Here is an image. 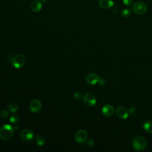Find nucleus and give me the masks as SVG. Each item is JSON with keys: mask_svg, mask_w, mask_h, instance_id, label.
I'll use <instances>...</instances> for the list:
<instances>
[{"mask_svg": "<svg viewBox=\"0 0 152 152\" xmlns=\"http://www.w3.org/2000/svg\"><path fill=\"white\" fill-rule=\"evenodd\" d=\"M41 107L42 103L37 99L33 100L30 103V110H31V112L33 113L39 112L41 109Z\"/></svg>", "mask_w": 152, "mask_h": 152, "instance_id": "obj_10", "label": "nucleus"}, {"mask_svg": "<svg viewBox=\"0 0 152 152\" xmlns=\"http://www.w3.org/2000/svg\"><path fill=\"white\" fill-rule=\"evenodd\" d=\"M47 0H40V2L42 3H45Z\"/></svg>", "mask_w": 152, "mask_h": 152, "instance_id": "obj_26", "label": "nucleus"}, {"mask_svg": "<svg viewBox=\"0 0 152 152\" xmlns=\"http://www.w3.org/2000/svg\"><path fill=\"white\" fill-rule=\"evenodd\" d=\"M14 128L9 124L3 125L0 129V138L4 140L11 139L14 134Z\"/></svg>", "mask_w": 152, "mask_h": 152, "instance_id": "obj_1", "label": "nucleus"}, {"mask_svg": "<svg viewBox=\"0 0 152 152\" xmlns=\"http://www.w3.org/2000/svg\"><path fill=\"white\" fill-rule=\"evenodd\" d=\"M129 113L131 115H134L136 113V108L135 107H131L129 109Z\"/></svg>", "mask_w": 152, "mask_h": 152, "instance_id": "obj_23", "label": "nucleus"}, {"mask_svg": "<svg viewBox=\"0 0 152 152\" xmlns=\"http://www.w3.org/2000/svg\"><path fill=\"white\" fill-rule=\"evenodd\" d=\"M25 62H26V58L21 54H18L14 56L11 61V64L12 66L17 69L22 68L24 65Z\"/></svg>", "mask_w": 152, "mask_h": 152, "instance_id": "obj_3", "label": "nucleus"}, {"mask_svg": "<svg viewBox=\"0 0 152 152\" xmlns=\"http://www.w3.org/2000/svg\"><path fill=\"white\" fill-rule=\"evenodd\" d=\"M133 148L137 151H142L147 146V141L142 137H136L132 141Z\"/></svg>", "mask_w": 152, "mask_h": 152, "instance_id": "obj_2", "label": "nucleus"}, {"mask_svg": "<svg viewBox=\"0 0 152 152\" xmlns=\"http://www.w3.org/2000/svg\"><path fill=\"white\" fill-rule=\"evenodd\" d=\"M8 109L11 112H15L18 109V106L15 103H10L8 105Z\"/></svg>", "mask_w": 152, "mask_h": 152, "instance_id": "obj_16", "label": "nucleus"}, {"mask_svg": "<svg viewBox=\"0 0 152 152\" xmlns=\"http://www.w3.org/2000/svg\"><path fill=\"white\" fill-rule=\"evenodd\" d=\"M102 112L105 116L110 117L112 116L115 113L114 107L109 104H106L103 106L102 109Z\"/></svg>", "mask_w": 152, "mask_h": 152, "instance_id": "obj_8", "label": "nucleus"}, {"mask_svg": "<svg viewBox=\"0 0 152 152\" xmlns=\"http://www.w3.org/2000/svg\"><path fill=\"white\" fill-rule=\"evenodd\" d=\"M83 101L86 106L88 107H93L96 103V98L93 93H87L83 96Z\"/></svg>", "mask_w": 152, "mask_h": 152, "instance_id": "obj_5", "label": "nucleus"}, {"mask_svg": "<svg viewBox=\"0 0 152 152\" xmlns=\"http://www.w3.org/2000/svg\"><path fill=\"white\" fill-rule=\"evenodd\" d=\"M1 116H2V118H7V117L8 116V111H7V110H2L1 112Z\"/></svg>", "mask_w": 152, "mask_h": 152, "instance_id": "obj_21", "label": "nucleus"}, {"mask_svg": "<svg viewBox=\"0 0 152 152\" xmlns=\"http://www.w3.org/2000/svg\"><path fill=\"white\" fill-rule=\"evenodd\" d=\"M132 15V11L129 9H124L122 11V16L125 18H128Z\"/></svg>", "mask_w": 152, "mask_h": 152, "instance_id": "obj_17", "label": "nucleus"}, {"mask_svg": "<svg viewBox=\"0 0 152 152\" xmlns=\"http://www.w3.org/2000/svg\"><path fill=\"white\" fill-rule=\"evenodd\" d=\"M114 2L112 0H99V5L103 9H109L113 7Z\"/></svg>", "mask_w": 152, "mask_h": 152, "instance_id": "obj_12", "label": "nucleus"}, {"mask_svg": "<svg viewBox=\"0 0 152 152\" xmlns=\"http://www.w3.org/2000/svg\"><path fill=\"white\" fill-rule=\"evenodd\" d=\"M116 115L119 118L122 119H125L129 116V113L128 110L123 106L118 107L116 110Z\"/></svg>", "mask_w": 152, "mask_h": 152, "instance_id": "obj_11", "label": "nucleus"}, {"mask_svg": "<svg viewBox=\"0 0 152 152\" xmlns=\"http://www.w3.org/2000/svg\"><path fill=\"white\" fill-rule=\"evenodd\" d=\"M142 128L146 132L152 134V121H145L142 124Z\"/></svg>", "mask_w": 152, "mask_h": 152, "instance_id": "obj_14", "label": "nucleus"}, {"mask_svg": "<svg viewBox=\"0 0 152 152\" xmlns=\"http://www.w3.org/2000/svg\"><path fill=\"white\" fill-rule=\"evenodd\" d=\"M18 121H19V118L16 115H12V116H11L10 119V121L12 124H17L18 122Z\"/></svg>", "mask_w": 152, "mask_h": 152, "instance_id": "obj_18", "label": "nucleus"}, {"mask_svg": "<svg viewBox=\"0 0 152 152\" xmlns=\"http://www.w3.org/2000/svg\"><path fill=\"white\" fill-rule=\"evenodd\" d=\"M99 77L95 73H91L87 75L86 78V83L89 85H94L99 81Z\"/></svg>", "mask_w": 152, "mask_h": 152, "instance_id": "obj_9", "label": "nucleus"}, {"mask_svg": "<svg viewBox=\"0 0 152 152\" xmlns=\"http://www.w3.org/2000/svg\"><path fill=\"white\" fill-rule=\"evenodd\" d=\"M99 82L100 84H101V85H103V84H104L106 83L105 80L103 79V78H100V79H99Z\"/></svg>", "mask_w": 152, "mask_h": 152, "instance_id": "obj_24", "label": "nucleus"}, {"mask_svg": "<svg viewBox=\"0 0 152 152\" xmlns=\"http://www.w3.org/2000/svg\"><path fill=\"white\" fill-rule=\"evenodd\" d=\"M87 145L90 148L93 147L94 145V142L92 140H88L87 142Z\"/></svg>", "mask_w": 152, "mask_h": 152, "instance_id": "obj_22", "label": "nucleus"}, {"mask_svg": "<svg viewBox=\"0 0 152 152\" xmlns=\"http://www.w3.org/2000/svg\"><path fill=\"white\" fill-rule=\"evenodd\" d=\"M73 97H74V98L75 100H80L81 98V94L80 93H79V92H76L75 93H74Z\"/></svg>", "mask_w": 152, "mask_h": 152, "instance_id": "obj_19", "label": "nucleus"}, {"mask_svg": "<svg viewBox=\"0 0 152 152\" xmlns=\"http://www.w3.org/2000/svg\"><path fill=\"white\" fill-rule=\"evenodd\" d=\"M20 135L24 141H27V142L31 141L34 138L33 132L27 129H22L20 131Z\"/></svg>", "mask_w": 152, "mask_h": 152, "instance_id": "obj_7", "label": "nucleus"}, {"mask_svg": "<svg viewBox=\"0 0 152 152\" xmlns=\"http://www.w3.org/2000/svg\"><path fill=\"white\" fill-rule=\"evenodd\" d=\"M134 0H122L123 3L126 6H130L132 4Z\"/></svg>", "mask_w": 152, "mask_h": 152, "instance_id": "obj_20", "label": "nucleus"}, {"mask_svg": "<svg viewBox=\"0 0 152 152\" xmlns=\"http://www.w3.org/2000/svg\"><path fill=\"white\" fill-rule=\"evenodd\" d=\"M13 128H14V129H15V130H17V129H18L19 126H18V125H15V126L13 127Z\"/></svg>", "mask_w": 152, "mask_h": 152, "instance_id": "obj_25", "label": "nucleus"}, {"mask_svg": "<svg viewBox=\"0 0 152 152\" xmlns=\"http://www.w3.org/2000/svg\"><path fill=\"white\" fill-rule=\"evenodd\" d=\"M87 137L88 134L84 129H80L77 131L75 135V140L78 144L84 143L87 141Z\"/></svg>", "mask_w": 152, "mask_h": 152, "instance_id": "obj_6", "label": "nucleus"}, {"mask_svg": "<svg viewBox=\"0 0 152 152\" xmlns=\"http://www.w3.org/2000/svg\"><path fill=\"white\" fill-rule=\"evenodd\" d=\"M35 141L36 143L39 145V146H42L45 144V138L40 136V135H37L35 138Z\"/></svg>", "mask_w": 152, "mask_h": 152, "instance_id": "obj_15", "label": "nucleus"}, {"mask_svg": "<svg viewBox=\"0 0 152 152\" xmlns=\"http://www.w3.org/2000/svg\"><path fill=\"white\" fill-rule=\"evenodd\" d=\"M30 7L31 10L33 12H39L42 8V4L40 1L35 0L31 2Z\"/></svg>", "mask_w": 152, "mask_h": 152, "instance_id": "obj_13", "label": "nucleus"}, {"mask_svg": "<svg viewBox=\"0 0 152 152\" xmlns=\"http://www.w3.org/2000/svg\"><path fill=\"white\" fill-rule=\"evenodd\" d=\"M132 9L134 13L141 15L145 13L147 10V6L142 2H137L133 4Z\"/></svg>", "mask_w": 152, "mask_h": 152, "instance_id": "obj_4", "label": "nucleus"}]
</instances>
